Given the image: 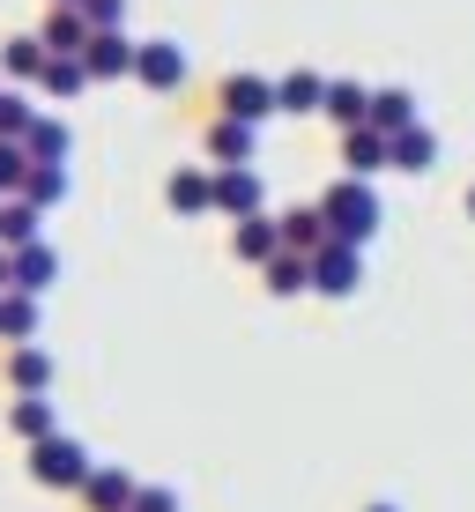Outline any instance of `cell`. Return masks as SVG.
<instances>
[{
    "label": "cell",
    "mask_w": 475,
    "mask_h": 512,
    "mask_svg": "<svg viewBox=\"0 0 475 512\" xmlns=\"http://www.w3.org/2000/svg\"><path fill=\"white\" fill-rule=\"evenodd\" d=\"M134 490H142V483H134V475L127 468H90V483H82V505H90V512H127L134 505Z\"/></svg>",
    "instance_id": "7c38bea8"
},
{
    "label": "cell",
    "mask_w": 475,
    "mask_h": 512,
    "mask_svg": "<svg viewBox=\"0 0 475 512\" xmlns=\"http://www.w3.org/2000/svg\"><path fill=\"white\" fill-rule=\"evenodd\" d=\"M127 512H179V490H164V483H142Z\"/></svg>",
    "instance_id": "4dcf8cb0"
},
{
    "label": "cell",
    "mask_w": 475,
    "mask_h": 512,
    "mask_svg": "<svg viewBox=\"0 0 475 512\" xmlns=\"http://www.w3.org/2000/svg\"><path fill=\"white\" fill-rule=\"evenodd\" d=\"M364 512H401V505H364Z\"/></svg>",
    "instance_id": "d6a6232c"
},
{
    "label": "cell",
    "mask_w": 475,
    "mask_h": 512,
    "mask_svg": "<svg viewBox=\"0 0 475 512\" xmlns=\"http://www.w3.org/2000/svg\"><path fill=\"white\" fill-rule=\"evenodd\" d=\"M216 112H231V119H245V127H260L268 112H283V97H275L268 75H231V82H223V97H216Z\"/></svg>",
    "instance_id": "277c9868"
},
{
    "label": "cell",
    "mask_w": 475,
    "mask_h": 512,
    "mask_svg": "<svg viewBox=\"0 0 475 512\" xmlns=\"http://www.w3.org/2000/svg\"><path fill=\"white\" fill-rule=\"evenodd\" d=\"M30 164H38V156H30L23 141H0V201H8V193H23V179H30Z\"/></svg>",
    "instance_id": "f546056e"
},
{
    "label": "cell",
    "mask_w": 475,
    "mask_h": 512,
    "mask_svg": "<svg viewBox=\"0 0 475 512\" xmlns=\"http://www.w3.org/2000/svg\"><path fill=\"white\" fill-rule=\"evenodd\" d=\"M253 134H260V127L216 112V119H208V156H216V164H253Z\"/></svg>",
    "instance_id": "5bb4252c"
},
{
    "label": "cell",
    "mask_w": 475,
    "mask_h": 512,
    "mask_svg": "<svg viewBox=\"0 0 475 512\" xmlns=\"http://www.w3.org/2000/svg\"><path fill=\"white\" fill-rule=\"evenodd\" d=\"M8 431L23 438V446H38V438L60 431V409H52L45 394H15V409H8Z\"/></svg>",
    "instance_id": "2e32d148"
},
{
    "label": "cell",
    "mask_w": 475,
    "mask_h": 512,
    "mask_svg": "<svg viewBox=\"0 0 475 512\" xmlns=\"http://www.w3.org/2000/svg\"><path fill=\"white\" fill-rule=\"evenodd\" d=\"M320 208H327V231L342 238V245H372V238H379V223H386V208H379L372 179H357V171H342V179L320 193Z\"/></svg>",
    "instance_id": "6da1fadb"
},
{
    "label": "cell",
    "mask_w": 475,
    "mask_h": 512,
    "mask_svg": "<svg viewBox=\"0 0 475 512\" xmlns=\"http://www.w3.org/2000/svg\"><path fill=\"white\" fill-rule=\"evenodd\" d=\"M327 238H334V231H327V208H320V201H312V208H290V216H283V245H290V253H320Z\"/></svg>",
    "instance_id": "d4e9b609"
},
{
    "label": "cell",
    "mask_w": 475,
    "mask_h": 512,
    "mask_svg": "<svg viewBox=\"0 0 475 512\" xmlns=\"http://www.w3.org/2000/svg\"><path fill=\"white\" fill-rule=\"evenodd\" d=\"M8 386H15V394H52V386H60V364H52V349L15 342V349H8Z\"/></svg>",
    "instance_id": "9c48e42d"
},
{
    "label": "cell",
    "mask_w": 475,
    "mask_h": 512,
    "mask_svg": "<svg viewBox=\"0 0 475 512\" xmlns=\"http://www.w3.org/2000/svg\"><path fill=\"white\" fill-rule=\"evenodd\" d=\"M82 15H90L97 30H127V0H82Z\"/></svg>",
    "instance_id": "1f68e13d"
},
{
    "label": "cell",
    "mask_w": 475,
    "mask_h": 512,
    "mask_svg": "<svg viewBox=\"0 0 475 512\" xmlns=\"http://www.w3.org/2000/svg\"><path fill=\"white\" fill-rule=\"evenodd\" d=\"M30 127H38V97L0 90V141H30Z\"/></svg>",
    "instance_id": "83f0119b"
},
{
    "label": "cell",
    "mask_w": 475,
    "mask_h": 512,
    "mask_svg": "<svg viewBox=\"0 0 475 512\" xmlns=\"http://www.w3.org/2000/svg\"><path fill=\"white\" fill-rule=\"evenodd\" d=\"M253 208H268V186H260L253 164H223L216 171V216H253Z\"/></svg>",
    "instance_id": "52a82bcc"
},
{
    "label": "cell",
    "mask_w": 475,
    "mask_h": 512,
    "mask_svg": "<svg viewBox=\"0 0 475 512\" xmlns=\"http://www.w3.org/2000/svg\"><path fill=\"white\" fill-rule=\"evenodd\" d=\"M90 468H97V461H90L67 431H52V438L30 446V483H45V490H82V483H90Z\"/></svg>",
    "instance_id": "7a4b0ae2"
},
{
    "label": "cell",
    "mask_w": 475,
    "mask_h": 512,
    "mask_svg": "<svg viewBox=\"0 0 475 512\" xmlns=\"http://www.w3.org/2000/svg\"><path fill=\"white\" fill-rule=\"evenodd\" d=\"M52 8H82V0H52Z\"/></svg>",
    "instance_id": "836d02e7"
},
{
    "label": "cell",
    "mask_w": 475,
    "mask_h": 512,
    "mask_svg": "<svg viewBox=\"0 0 475 512\" xmlns=\"http://www.w3.org/2000/svg\"><path fill=\"white\" fill-rule=\"evenodd\" d=\"M312 290H320V297H357L364 290V245L327 238L320 253H312Z\"/></svg>",
    "instance_id": "3957f363"
},
{
    "label": "cell",
    "mask_w": 475,
    "mask_h": 512,
    "mask_svg": "<svg viewBox=\"0 0 475 512\" xmlns=\"http://www.w3.org/2000/svg\"><path fill=\"white\" fill-rule=\"evenodd\" d=\"M231 253L245 260V268H268V260L283 253V216H268V208L238 216V231H231Z\"/></svg>",
    "instance_id": "5b68a950"
},
{
    "label": "cell",
    "mask_w": 475,
    "mask_h": 512,
    "mask_svg": "<svg viewBox=\"0 0 475 512\" xmlns=\"http://www.w3.org/2000/svg\"><path fill=\"white\" fill-rule=\"evenodd\" d=\"M90 38H97V23L82 8H52L45 15V45L52 52H90Z\"/></svg>",
    "instance_id": "7402d4cb"
},
{
    "label": "cell",
    "mask_w": 475,
    "mask_h": 512,
    "mask_svg": "<svg viewBox=\"0 0 475 512\" xmlns=\"http://www.w3.org/2000/svg\"><path fill=\"white\" fill-rule=\"evenodd\" d=\"M23 149L38 156V164H67V156H75V127H67L60 112H38V127H30Z\"/></svg>",
    "instance_id": "d6986e66"
},
{
    "label": "cell",
    "mask_w": 475,
    "mask_h": 512,
    "mask_svg": "<svg viewBox=\"0 0 475 512\" xmlns=\"http://www.w3.org/2000/svg\"><path fill=\"white\" fill-rule=\"evenodd\" d=\"M82 60H90V75H97V82H119V75H134V60H142V45H134L127 30H97Z\"/></svg>",
    "instance_id": "8fae6325"
},
{
    "label": "cell",
    "mask_w": 475,
    "mask_h": 512,
    "mask_svg": "<svg viewBox=\"0 0 475 512\" xmlns=\"http://www.w3.org/2000/svg\"><path fill=\"white\" fill-rule=\"evenodd\" d=\"M90 60H82V52H52V60H45V75H38V90L45 97H82V90H90Z\"/></svg>",
    "instance_id": "e0dca14e"
},
{
    "label": "cell",
    "mask_w": 475,
    "mask_h": 512,
    "mask_svg": "<svg viewBox=\"0 0 475 512\" xmlns=\"http://www.w3.org/2000/svg\"><path fill=\"white\" fill-rule=\"evenodd\" d=\"M394 171H409V179H424V171H438V134L416 119L409 134H394Z\"/></svg>",
    "instance_id": "ffe728a7"
},
{
    "label": "cell",
    "mask_w": 475,
    "mask_h": 512,
    "mask_svg": "<svg viewBox=\"0 0 475 512\" xmlns=\"http://www.w3.org/2000/svg\"><path fill=\"white\" fill-rule=\"evenodd\" d=\"M45 60H52L45 30H23V38H8V45H0V67H8L15 82H38V75H45Z\"/></svg>",
    "instance_id": "ac0fdd59"
},
{
    "label": "cell",
    "mask_w": 475,
    "mask_h": 512,
    "mask_svg": "<svg viewBox=\"0 0 475 512\" xmlns=\"http://www.w3.org/2000/svg\"><path fill=\"white\" fill-rule=\"evenodd\" d=\"M67 186H75V179H67V164H30V179H23V193H30L38 208H60Z\"/></svg>",
    "instance_id": "f1b7e54d"
},
{
    "label": "cell",
    "mask_w": 475,
    "mask_h": 512,
    "mask_svg": "<svg viewBox=\"0 0 475 512\" xmlns=\"http://www.w3.org/2000/svg\"><path fill=\"white\" fill-rule=\"evenodd\" d=\"M327 119L334 127H364L372 119V90L364 82H327Z\"/></svg>",
    "instance_id": "4316f807"
},
{
    "label": "cell",
    "mask_w": 475,
    "mask_h": 512,
    "mask_svg": "<svg viewBox=\"0 0 475 512\" xmlns=\"http://www.w3.org/2000/svg\"><path fill=\"white\" fill-rule=\"evenodd\" d=\"M134 82H142V90H156V97L179 90V82H186V52H179V38H149L142 60H134Z\"/></svg>",
    "instance_id": "8992f818"
},
{
    "label": "cell",
    "mask_w": 475,
    "mask_h": 512,
    "mask_svg": "<svg viewBox=\"0 0 475 512\" xmlns=\"http://www.w3.org/2000/svg\"><path fill=\"white\" fill-rule=\"evenodd\" d=\"M164 201L179 208V216H216V171H201V164H179L164 179Z\"/></svg>",
    "instance_id": "ba28073f"
},
{
    "label": "cell",
    "mask_w": 475,
    "mask_h": 512,
    "mask_svg": "<svg viewBox=\"0 0 475 512\" xmlns=\"http://www.w3.org/2000/svg\"><path fill=\"white\" fill-rule=\"evenodd\" d=\"M52 282H60V253L38 238V245H15V290H30V297H45Z\"/></svg>",
    "instance_id": "9a60e30c"
},
{
    "label": "cell",
    "mask_w": 475,
    "mask_h": 512,
    "mask_svg": "<svg viewBox=\"0 0 475 512\" xmlns=\"http://www.w3.org/2000/svg\"><path fill=\"white\" fill-rule=\"evenodd\" d=\"M260 275H268V297H297V290H312V253H290L283 245Z\"/></svg>",
    "instance_id": "484cf974"
},
{
    "label": "cell",
    "mask_w": 475,
    "mask_h": 512,
    "mask_svg": "<svg viewBox=\"0 0 475 512\" xmlns=\"http://www.w3.org/2000/svg\"><path fill=\"white\" fill-rule=\"evenodd\" d=\"M45 238V208L30 201V193H8V201H0V245H38Z\"/></svg>",
    "instance_id": "4fadbf2b"
},
{
    "label": "cell",
    "mask_w": 475,
    "mask_h": 512,
    "mask_svg": "<svg viewBox=\"0 0 475 512\" xmlns=\"http://www.w3.org/2000/svg\"><path fill=\"white\" fill-rule=\"evenodd\" d=\"M364 127H379V134H409L416 127V90H372V119H364Z\"/></svg>",
    "instance_id": "44dd1931"
},
{
    "label": "cell",
    "mask_w": 475,
    "mask_h": 512,
    "mask_svg": "<svg viewBox=\"0 0 475 512\" xmlns=\"http://www.w3.org/2000/svg\"><path fill=\"white\" fill-rule=\"evenodd\" d=\"M275 97H283V112H327V75H312V67H290V75L275 82Z\"/></svg>",
    "instance_id": "603a6c76"
},
{
    "label": "cell",
    "mask_w": 475,
    "mask_h": 512,
    "mask_svg": "<svg viewBox=\"0 0 475 512\" xmlns=\"http://www.w3.org/2000/svg\"><path fill=\"white\" fill-rule=\"evenodd\" d=\"M468 216H475V186H468Z\"/></svg>",
    "instance_id": "e575fe53"
},
{
    "label": "cell",
    "mask_w": 475,
    "mask_h": 512,
    "mask_svg": "<svg viewBox=\"0 0 475 512\" xmlns=\"http://www.w3.org/2000/svg\"><path fill=\"white\" fill-rule=\"evenodd\" d=\"M342 164L357 171V179L394 171V134H379V127H342Z\"/></svg>",
    "instance_id": "30bf717a"
},
{
    "label": "cell",
    "mask_w": 475,
    "mask_h": 512,
    "mask_svg": "<svg viewBox=\"0 0 475 512\" xmlns=\"http://www.w3.org/2000/svg\"><path fill=\"white\" fill-rule=\"evenodd\" d=\"M38 320H45V312H38V297H30V290L0 297V342H38Z\"/></svg>",
    "instance_id": "cb8c5ba5"
}]
</instances>
